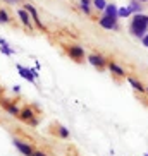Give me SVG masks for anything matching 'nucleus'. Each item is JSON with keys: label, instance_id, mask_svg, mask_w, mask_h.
<instances>
[{"label": "nucleus", "instance_id": "obj_23", "mask_svg": "<svg viewBox=\"0 0 148 156\" xmlns=\"http://www.w3.org/2000/svg\"><path fill=\"white\" fill-rule=\"evenodd\" d=\"M139 2H143V4H146V2H148V0H139Z\"/></svg>", "mask_w": 148, "mask_h": 156}, {"label": "nucleus", "instance_id": "obj_11", "mask_svg": "<svg viewBox=\"0 0 148 156\" xmlns=\"http://www.w3.org/2000/svg\"><path fill=\"white\" fill-rule=\"evenodd\" d=\"M103 14L112 19H119V7H117V4H107Z\"/></svg>", "mask_w": 148, "mask_h": 156}, {"label": "nucleus", "instance_id": "obj_2", "mask_svg": "<svg viewBox=\"0 0 148 156\" xmlns=\"http://www.w3.org/2000/svg\"><path fill=\"white\" fill-rule=\"evenodd\" d=\"M65 53L71 57V60H76V62H83V58H84V50H83V46H79V45L65 46Z\"/></svg>", "mask_w": 148, "mask_h": 156}, {"label": "nucleus", "instance_id": "obj_18", "mask_svg": "<svg viewBox=\"0 0 148 156\" xmlns=\"http://www.w3.org/2000/svg\"><path fill=\"white\" fill-rule=\"evenodd\" d=\"M57 134H59V137L67 139V137H69V129L64 127V125H59V127H57Z\"/></svg>", "mask_w": 148, "mask_h": 156}, {"label": "nucleus", "instance_id": "obj_19", "mask_svg": "<svg viewBox=\"0 0 148 156\" xmlns=\"http://www.w3.org/2000/svg\"><path fill=\"white\" fill-rule=\"evenodd\" d=\"M0 23L2 24H9L10 23V16L5 9H0Z\"/></svg>", "mask_w": 148, "mask_h": 156}, {"label": "nucleus", "instance_id": "obj_15", "mask_svg": "<svg viewBox=\"0 0 148 156\" xmlns=\"http://www.w3.org/2000/svg\"><path fill=\"white\" fill-rule=\"evenodd\" d=\"M129 7L133 14H141L143 12V2H139V0H131Z\"/></svg>", "mask_w": 148, "mask_h": 156}, {"label": "nucleus", "instance_id": "obj_3", "mask_svg": "<svg viewBox=\"0 0 148 156\" xmlns=\"http://www.w3.org/2000/svg\"><path fill=\"white\" fill-rule=\"evenodd\" d=\"M119 19H112L109 16L103 14L102 17L98 19V24H100V28L107 29V31H119V24H117Z\"/></svg>", "mask_w": 148, "mask_h": 156}, {"label": "nucleus", "instance_id": "obj_24", "mask_svg": "<svg viewBox=\"0 0 148 156\" xmlns=\"http://www.w3.org/2000/svg\"><path fill=\"white\" fill-rule=\"evenodd\" d=\"M146 93H148V87H146Z\"/></svg>", "mask_w": 148, "mask_h": 156}, {"label": "nucleus", "instance_id": "obj_5", "mask_svg": "<svg viewBox=\"0 0 148 156\" xmlns=\"http://www.w3.org/2000/svg\"><path fill=\"white\" fill-rule=\"evenodd\" d=\"M19 119L23 120V122H26V124H29V125H35L38 124V120L35 119V112H33V108H24V110H21V113H19Z\"/></svg>", "mask_w": 148, "mask_h": 156}, {"label": "nucleus", "instance_id": "obj_7", "mask_svg": "<svg viewBox=\"0 0 148 156\" xmlns=\"http://www.w3.org/2000/svg\"><path fill=\"white\" fill-rule=\"evenodd\" d=\"M14 146H16V149L24 156H33V153H35V149L31 147V144L19 141V139H14Z\"/></svg>", "mask_w": 148, "mask_h": 156}, {"label": "nucleus", "instance_id": "obj_14", "mask_svg": "<svg viewBox=\"0 0 148 156\" xmlns=\"http://www.w3.org/2000/svg\"><path fill=\"white\" fill-rule=\"evenodd\" d=\"M91 2L93 0H81V2H79V10L84 12L86 16H91V5H93Z\"/></svg>", "mask_w": 148, "mask_h": 156}, {"label": "nucleus", "instance_id": "obj_26", "mask_svg": "<svg viewBox=\"0 0 148 156\" xmlns=\"http://www.w3.org/2000/svg\"><path fill=\"white\" fill-rule=\"evenodd\" d=\"M146 156H148V153H146Z\"/></svg>", "mask_w": 148, "mask_h": 156}, {"label": "nucleus", "instance_id": "obj_16", "mask_svg": "<svg viewBox=\"0 0 148 156\" xmlns=\"http://www.w3.org/2000/svg\"><path fill=\"white\" fill-rule=\"evenodd\" d=\"M133 14L131 12V7L129 5H124V7H119V19H126Z\"/></svg>", "mask_w": 148, "mask_h": 156}, {"label": "nucleus", "instance_id": "obj_9", "mask_svg": "<svg viewBox=\"0 0 148 156\" xmlns=\"http://www.w3.org/2000/svg\"><path fill=\"white\" fill-rule=\"evenodd\" d=\"M0 105L4 106L5 110H7V113L12 115V117H19V113H21V108H19L17 105H14V103H10L9 100H2Z\"/></svg>", "mask_w": 148, "mask_h": 156}, {"label": "nucleus", "instance_id": "obj_25", "mask_svg": "<svg viewBox=\"0 0 148 156\" xmlns=\"http://www.w3.org/2000/svg\"><path fill=\"white\" fill-rule=\"evenodd\" d=\"M4 2H7V0H4Z\"/></svg>", "mask_w": 148, "mask_h": 156}, {"label": "nucleus", "instance_id": "obj_4", "mask_svg": "<svg viewBox=\"0 0 148 156\" xmlns=\"http://www.w3.org/2000/svg\"><path fill=\"white\" fill-rule=\"evenodd\" d=\"M23 9H26L29 12V16H31V19H33V24H35V26H36L38 29H40V31H43L45 33L46 31V28H45V24L42 23V21H40V17H38V12H36V9H35V7H33L31 4H24V7Z\"/></svg>", "mask_w": 148, "mask_h": 156}, {"label": "nucleus", "instance_id": "obj_6", "mask_svg": "<svg viewBox=\"0 0 148 156\" xmlns=\"http://www.w3.org/2000/svg\"><path fill=\"white\" fill-rule=\"evenodd\" d=\"M88 62L93 67H97V69H103V67L109 64V60L103 55H100V53H91V55H88Z\"/></svg>", "mask_w": 148, "mask_h": 156}, {"label": "nucleus", "instance_id": "obj_1", "mask_svg": "<svg viewBox=\"0 0 148 156\" xmlns=\"http://www.w3.org/2000/svg\"><path fill=\"white\" fill-rule=\"evenodd\" d=\"M129 33L134 38H141L148 33V16L146 14H133V19H131L129 24Z\"/></svg>", "mask_w": 148, "mask_h": 156}, {"label": "nucleus", "instance_id": "obj_21", "mask_svg": "<svg viewBox=\"0 0 148 156\" xmlns=\"http://www.w3.org/2000/svg\"><path fill=\"white\" fill-rule=\"evenodd\" d=\"M33 156H46V154L43 151H35V153H33Z\"/></svg>", "mask_w": 148, "mask_h": 156}, {"label": "nucleus", "instance_id": "obj_13", "mask_svg": "<svg viewBox=\"0 0 148 156\" xmlns=\"http://www.w3.org/2000/svg\"><path fill=\"white\" fill-rule=\"evenodd\" d=\"M128 83L133 86L134 91H139V93H146V87L143 86V83H139L138 79H134V77H128Z\"/></svg>", "mask_w": 148, "mask_h": 156}, {"label": "nucleus", "instance_id": "obj_12", "mask_svg": "<svg viewBox=\"0 0 148 156\" xmlns=\"http://www.w3.org/2000/svg\"><path fill=\"white\" fill-rule=\"evenodd\" d=\"M17 70H19V74H21V77H24L26 81H29V83H33L35 84V76H33V72H31V69H26V67H23V65H17Z\"/></svg>", "mask_w": 148, "mask_h": 156}, {"label": "nucleus", "instance_id": "obj_8", "mask_svg": "<svg viewBox=\"0 0 148 156\" xmlns=\"http://www.w3.org/2000/svg\"><path fill=\"white\" fill-rule=\"evenodd\" d=\"M17 16L19 19H21V23H23L24 28H28L29 31H33V28H35V24H33V19L29 17V12L26 9H19L17 10Z\"/></svg>", "mask_w": 148, "mask_h": 156}, {"label": "nucleus", "instance_id": "obj_17", "mask_svg": "<svg viewBox=\"0 0 148 156\" xmlns=\"http://www.w3.org/2000/svg\"><path fill=\"white\" fill-rule=\"evenodd\" d=\"M91 4H93V7H95V10H98V12H103V10H105V7H107L105 0H93Z\"/></svg>", "mask_w": 148, "mask_h": 156}, {"label": "nucleus", "instance_id": "obj_22", "mask_svg": "<svg viewBox=\"0 0 148 156\" xmlns=\"http://www.w3.org/2000/svg\"><path fill=\"white\" fill-rule=\"evenodd\" d=\"M12 91H14V93H19V91H21V86H17V84H16V86L12 87Z\"/></svg>", "mask_w": 148, "mask_h": 156}, {"label": "nucleus", "instance_id": "obj_10", "mask_svg": "<svg viewBox=\"0 0 148 156\" xmlns=\"http://www.w3.org/2000/svg\"><path fill=\"white\" fill-rule=\"evenodd\" d=\"M107 67H109V70H110L114 76H117V77H126V70L122 69L119 64H116V62H109Z\"/></svg>", "mask_w": 148, "mask_h": 156}, {"label": "nucleus", "instance_id": "obj_20", "mask_svg": "<svg viewBox=\"0 0 148 156\" xmlns=\"http://www.w3.org/2000/svg\"><path fill=\"white\" fill-rule=\"evenodd\" d=\"M141 43H143V46H146V48H148V33L141 38Z\"/></svg>", "mask_w": 148, "mask_h": 156}]
</instances>
